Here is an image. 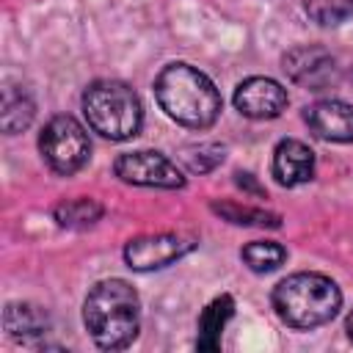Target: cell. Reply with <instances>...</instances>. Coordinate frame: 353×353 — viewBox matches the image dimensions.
<instances>
[{
  "instance_id": "cell-1",
  "label": "cell",
  "mask_w": 353,
  "mask_h": 353,
  "mask_svg": "<svg viewBox=\"0 0 353 353\" xmlns=\"http://www.w3.org/2000/svg\"><path fill=\"white\" fill-rule=\"evenodd\" d=\"M154 97L176 124L204 130L221 116V94L215 83L190 63H168L154 80Z\"/></svg>"
},
{
  "instance_id": "cell-2",
  "label": "cell",
  "mask_w": 353,
  "mask_h": 353,
  "mask_svg": "<svg viewBox=\"0 0 353 353\" xmlns=\"http://www.w3.org/2000/svg\"><path fill=\"white\" fill-rule=\"evenodd\" d=\"M83 320L91 339L102 350H121L138 336L141 301L138 292L124 279H105L91 287Z\"/></svg>"
},
{
  "instance_id": "cell-3",
  "label": "cell",
  "mask_w": 353,
  "mask_h": 353,
  "mask_svg": "<svg viewBox=\"0 0 353 353\" xmlns=\"http://www.w3.org/2000/svg\"><path fill=\"white\" fill-rule=\"evenodd\" d=\"M342 306L339 287L323 273H292L273 290V309L290 328L325 325Z\"/></svg>"
},
{
  "instance_id": "cell-4",
  "label": "cell",
  "mask_w": 353,
  "mask_h": 353,
  "mask_svg": "<svg viewBox=\"0 0 353 353\" xmlns=\"http://www.w3.org/2000/svg\"><path fill=\"white\" fill-rule=\"evenodd\" d=\"M83 113L94 132L127 141L141 130L143 110L138 94L121 80H97L83 94Z\"/></svg>"
},
{
  "instance_id": "cell-5",
  "label": "cell",
  "mask_w": 353,
  "mask_h": 353,
  "mask_svg": "<svg viewBox=\"0 0 353 353\" xmlns=\"http://www.w3.org/2000/svg\"><path fill=\"white\" fill-rule=\"evenodd\" d=\"M39 149L44 163L63 176L80 171L91 157L88 132L72 116H52L39 135Z\"/></svg>"
},
{
  "instance_id": "cell-6",
  "label": "cell",
  "mask_w": 353,
  "mask_h": 353,
  "mask_svg": "<svg viewBox=\"0 0 353 353\" xmlns=\"http://www.w3.org/2000/svg\"><path fill=\"white\" fill-rule=\"evenodd\" d=\"M116 176L130 182V185H143V188H163V190H176L185 185L182 171L160 152L152 149H138V152H124L119 154L113 165Z\"/></svg>"
},
{
  "instance_id": "cell-7",
  "label": "cell",
  "mask_w": 353,
  "mask_h": 353,
  "mask_svg": "<svg viewBox=\"0 0 353 353\" xmlns=\"http://www.w3.org/2000/svg\"><path fill=\"white\" fill-rule=\"evenodd\" d=\"M281 63H284V72L290 74V80L309 88V91L331 88L339 80V69H336L334 55L320 44L292 47L290 52H284Z\"/></svg>"
},
{
  "instance_id": "cell-8",
  "label": "cell",
  "mask_w": 353,
  "mask_h": 353,
  "mask_svg": "<svg viewBox=\"0 0 353 353\" xmlns=\"http://www.w3.org/2000/svg\"><path fill=\"white\" fill-rule=\"evenodd\" d=\"M196 240L174 232L163 234H143L124 245V259L132 270H157L176 259H182L188 251H193Z\"/></svg>"
},
{
  "instance_id": "cell-9",
  "label": "cell",
  "mask_w": 353,
  "mask_h": 353,
  "mask_svg": "<svg viewBox=\"0 0 353 353\" xmlns=\"http://www.w3.org/2000/svg\"><path fill=\"white\" fill-rule=\"evenodd\" d=\"M234 108L248 119H276L287 108V88L270 77H248L234 91Z\"/></svg>"
},
{
  "instance_id": "cell-10",
  "label": "cell",
  "mask_w": 353,
  "mask_h": 353,
  "mask_svg": "<svg viewBox=\"0 0 353 353\" xmlns=\"http://www.w3.org/2000/svg\"><path fill=\"white\" fill-rule=\"evenodd\" d=\"M309 130L334 143H350L353 141V105L342 99H320L303 113Z\"/></svg>"
},
{
  "instance_id": "cell-11",
  "label": "cell",
  "mask_w": 353,
  "mask_h": 353,
  "mask_svg": "<svg viewBox=\"0 0 353 353\" xmlns=\"http://www.w3.org/2000/svg\"><path fill=\"white\" fill-rule=\"evenodd\" d=\"M314 174V154L306 143L295 141V138H284L279 141V146L273 149V176L279 185L284 188H295L309 182Z\"/></svg>"
},
{
  "instance_id": "cell-12",
  "label": "cell",
  "mask_w": 353,
  "mask_h": 353,
  "mask_svg": "<svg viewBox=\"0 0 353 353\" xmlns=\"http://www.w3.org/2000/svg\"><path fill=\"white\" fill-rule=\"evenodd\" d=\"M232 312H234V301L229 295H218L212 303H207V309L199 317V339H196L199 350H218L223 325L229 323Z\"/></svg>"
},
{
  "instance_id": "cell-13",
  "label": "cell",
  "mask_w": 353,
  "mask_h": 353,
  "mask_svg": "<svg viewBox=\"0 0 353 353\" xmlns=\"http://www.w3.org/2000/svg\"><path fill=\"white\" fill-rule=\"evenodd\" d=\"M3 320H6V331L17 339L41 336L50 328V320H47L44 309H39L33 303H8Z\"/></svg>"
},
{
  "instance_id": "cell-14",
  "label": "cell",
  "mask_w": 353,
  "mask_h": 353,
  "mask_svg": "<svg viewBox=\"0 0 353 353\" xmlns=\"http://www.w3.org/2000/svg\"><path fill=\"white\" fill-rule=\"evenodd\" d=\"M33 113H36V105H33V99H30V94L25 88L8 85L3 91V113H0V121H3V130L8 135L22 132L33 121Z\"/></svg>"
},
{
  "instance_id": "cell-15",
  "label": "cell",
  "mask_w": 353,
  "mask_h": 353,
  "mask_svg": "<svg viewBox=\"0 0 353 353\" xmlns=\"http://www.w3.org/2000/svg\"><path fill=\"white\" fill-rule=\"evenodd\" d=\"M99 218H102V204H97L94 199H72L55 207V221L63 229H85L94 226Z\"/></svg>"
},
{
  "instance_id": "cell-16",
  "label": "cell",
  "mask_w": 353,
  "mask_h": 353,
  "mask_svg": "<svg viewBox=\"0 0 353 353\" xmlns=\"http://www.w3.org/2000/svg\"><path fill=\"white\" fill-rule=\"evenodd\" d=\"M240 256H243V262L254 273H270V270H276V268L284 265L287 248L281 243H273V240H254V243H248L240 251Z\"/></svg>"
},
{
  "instance_id": "cell-17",
  "label": "cell",
  "mask_w": 353,
  "mask_h": 353,
  "mask_svg": "<svg viewBox=\"0 0 353 353\" xmlns=\"http://www.w3.org/2000/svg\"><path fill=\"white\" fill-rule=\"evenodd\" d=\"M306 14L320 25H339L353 17V0H301Z\"/></svg>"
},
{
  "instance_id": "cell-18",
  "label": "cell",
  "mask_w": 353,
  "mask_h": 353,
  "mask_svg": "<svg viewBox=\"0 0 353 353\" xmlns=\"http://www.w3.org/2000/svg\"><path fill=\"white\" fill-rule=\"evenodd\" d=\"M212 210L218 215H223L232 223H243V226H279L281 218L276 212H265V210H251V207H240V204H212Z\"/></svg>"
},
{
  "instance_id": "cell-19",
  "label": "cell",
  "mask_w": 353,
  "mask_h": 353,
  "mask_svg": "<svg viewBox=\"0 0 353 353\" xmlns=\"http://www.w3.org/2000/svg\"><path fill=\"white\" fill-rule=\"evenodd\" d=\"M182 160H185V165H188L193 174H204V171H212V168L223 160V146H218V143L188 146V149L182 152Z\"/></svg>"
},
{
  "instance_id": "cell-20",
  "label": "cell",
  "mask_w": 353,
  "mask_h": 353,
  "mask_svg": "<svg viewBox=\"0 0 353 353\" xmlns=\"http://www.w3.org/2000/svg\"><path fill=\"white\" fill-rule=\"evenodd\" d=\"M234 176H237V185H240V188H245V190H251L254 196H259V199H265V196H268V193H265V188H259V185L254 182V176H251V174H243V171H240V174H234Z\"/></svg>"
},
{
  "instance_id": "cell-21",
  "label": "cell",
  "mask_w": 353,
  "mask_h": 353,
  "mask_svg": "<svg viewBox=\"0 0 353 353\" xmlns=\"http://www.w3.org/2000/svg\"><path fill=\"white\" fill-rule=\"evenodd\" d=\"M345 331H347V336H350V342H353V312L347 314V323H345Z\"/></svg>"
}]
</instances>
